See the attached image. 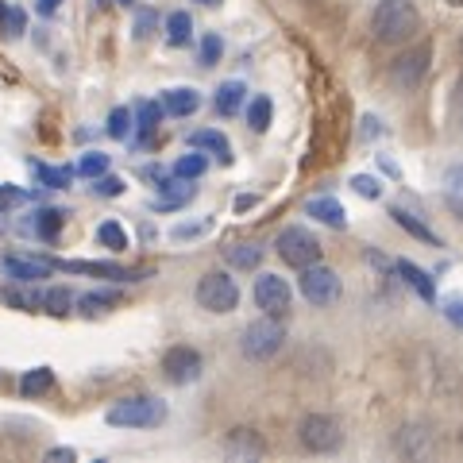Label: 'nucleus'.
Returning a JSON list of instances; mask_svg holds the SVG:
<instances>
[{"label":"nucleus","mask_w":463,"mask_h":463,"mask_svg":"<svg viewBox=\"0 0 463 463\" xmlns=\"http://www.w3.org/2000/svg\"><path fill=\"white\" fill-rule=\"evenodd\" d=\"M286 344V328H282V317H263V321H251L240 336V352L263 364V359H274Z\"/></svg>","instance_id":"obj_3"},{"label":"nucleus","mask_w":463,"mask_h":463,"mask_svg":"<svg viewBox=\"0 0 463 463\" xmlns=\"http://www.w3.org/2000/svg\"><path fill=\"white\" fill-rule=\"evenodd\" d=\"M190 147L213 151L216 158H221V163H232V143H228L224 132H216V128H201V132H194V136H190Z\"/></svg>","instance_id":"obj_20"},{"label":"nucleus","mask_w":463,"mask_h":463,"mask_svg":"<svg viewBox=\"0 0 463 463\" xmlns=\"http://www.w3.org/2000/svg\"><path fill=\"white\" fill-rule=\"evenodd\" d=\"M224 259H228V267H236V270H255L263 263V248H259V243H232Z\"/></svg>","instance_id":"obj_26"},{"label":"nucleus","mask_w":463,"mask_h":463,"mask_svg":"<svg viewBox=\"0 0 463 463\" xmlns=\"http://www.w3.org/2000/svg\"><path fill=\"white\" fill-rule=\"evenodd\" d=\"M54 259H35V255H24V251H8L0 255V274L12 282H39V279H51Z\"/></svg>","instance_id":"obj_11"},{"label":"nucleus","mask_w":463,"mask_h":463,"mask_svg":"<svg viewBox=\"0 0 463 463\" xmlns=\"http://www.w3.org/2000/svg\"><path fill=\"white\" fill-rule=\"evenodd\" d=\"M116 5H124V8H128V5H132V0H116Z\"/></svg>","instance_id":"obj_53"},{"label":"nucleus","mask_w":463,"mask_h":463,"mask_svg":"<svg viewBox=\"0 0 463 463\" xmlns=\"http://www.w3.org/2000/svg\"><path fill=\"white\" fill-rule=\"evenodd\" d=\"M421 32V12L413 0H379L371 12V35L383 47H402Z\"/></svg>","instance_id":"obj_1"},{"label":"nucleus","mask_w":463,"mask_h":463,"mask_svg":"<svg viewBox=\"0 0 463 463\" xmlns=\"http://www.w3.org/2000/svg\"><path fill=\"white\" fill-rule=\"evenodd\" d=\"M298 440H301L306 452L328 456V452H336V448L344 444V425L336 421V417H328V413H309V417H301V425H298Z\"/></svg>","instance_id":"obj_5"},{"label":"nucleus","mask_w":463,"mask_h":463,"mask_svg":"<svg viewBox=\"0 0 463 463\" xmlns=\"http://www.w3.org/2000/svg\"><path fill=\"white\" fill-rule=\"evenodd\" d=\"M97 243L100 248H109V251H128V232H124V224L120 221H100L97 224Z\"/></svg>","instance_id":"obj_28"},{"label":"nucleus","mask_w":463,"mask_h":463,"mask_svg":"<svg viewBox=\"0 0 463 463\" xmlns=\"http://www.w3.org/2000/svg\"><path fill=\"white\" fill-rule=\"evenodd\" d=\"M289 301H294V294H289V282L282 274H259L255 279V306L267 317H286Z\"/></svg>","instance_id":"obj_10"},{"label":"nucleus","mask_w":463,"mask_h":463,"mask_svg":"<svg viewBox=\"0 0 463 463\" xmlns=\"http://www.w3.org/2000/svg\"><path fill=\"white\" fill-rule=\"evenodd\" d=\"M62 224H66V213L62 209H43V213H35V221L27 224V228H32L39 240H54Z\"/></svg>","instance_id":"obj_30"},{"label":"nucleus","mask_w":463,"mask_h":463,"mask_svg":"<svg viewBox=\"0 0 463 463\" xmlns=\"http://www.w3.org/2000/svg\"><path fill=\"white\" fill-rule=\"evenodd\" d=\"M197 5H205V8H216V5H221V0H197Z\"/></svg>","instance_id":"obj_51"},{"label":"nucleus","mask_w":463,"mask_h":463,"mask_svg":"<svg viewBox=\"0 0 463 463\" xmlns=\"http://www.w3.org/2000/svg\"><path fill=\"white\" fill-rule=\"evenodd\" d=\"M444 317H448V325L463 328V301H448V306H444Z\"/></svg>","instance_id":"obj_44"},{"label":"nucleus","mask_w":463,"mask_h":463,"mask_svg":"<svg viewBox=\"0 0 463 463\" xmlns=\"http://www.w3.org/2000/svg\"><path fill=\"white\" fill-rule=\"evenodd\" d=\"M359 136H364V139H379L383 136V120H379V116H364V128H359Z\"/></svg>","instance_id":"obj_42"},{"label":"nucleus","mask_w":463,"mask_h":463,"mask_svg":"<svg viewBox=\"0 0 463 463\" xmlns=\"http://www.w3.org/2000/svg\"><path fill=\"white\" fill-rule=\"evenodd\" d=\"M0 16H5V0H0Z\"/></svg>","instance_id":"obj_54"},{"label":"nucleus","mask_w":463,"mask_h":463,"mask_svg":"<svg viewBox=\"0 0 463 463\" xmlns=\"http://www.w3.org/2000/svg\"><path fill=\"white\" fill-rule=\"evenodd\" d=\"M440 185H444V205L463 221V166H448Z\"/></svg>","instance_id":"obj_25"},{"label":"nucleus","mask_w":463,"mask_h":463,"mask_svg":"<svg viewBox=\"0 0 463 463\" xmlns=\"http://www.w3.org/2000/svg\"><path fill=\"white\" fill-rule=\"evenodd\" d=\"M379 163H383V170L390 174V178H402V170H398V163H394V158H379Z\"/></svg>","instance_id":"obj_48"},{"label":"nucleus","mask_w":463,"mask_h":463,"mask_svg":"<svg viewBox=\"0 0 463 463\" xmlns=\"http://www.w3.org/2000/svg\"><path fill=\"white\" fill-rule=\"evenodd\" d=\"M205 170H209V158L201 155L197 147H194L190 155H182L178 163H174V174H178V178H190V182H197V178H201V174H205Z\"/></svg>","instance_id":"obj_32"},{"label":"nucleus","mask_w":463,"mask_h":463,"mask_svg":"<svg viewBox=\"0 0 463 463\" xmlns=\"http://www.w3.org/2000/svg\"><path fill=\"white\" fill-rule=\"evenodd\" d=\"M274 251H279V259L286 267L294 270H306L313 263H321V243H317V236L309 228L301 224H289L279 232V240H274Z\"/></svg>","instance_id":"obj_4"},{"label":"nucleus","mask_w":463,"mask_h":463,"mask_svg":"<svg viewBox=\"0 0 463 463\" xmlns=\"http://www.w3.org/2000/svg\"><path fill=\"white\" fill-rule=\"evenodd\" d=\"M27 194L16 190V185H0V209H8V205H16V201H24Z\"/></svg>","instance_id":"obj_43"},{"label":"nucleus","mask_w":463,"mask_h":463,"mask_svg":"<svg viewBox=\"0 0 463 463\" xmlns=\"http://www.w3.org/2000/svg\"><path fill=\"white\" fill-rule=\"evenodd\" d=\"M243 100H248V85L243 81H221V90L213 97V109L221 116H236L243 109Z\"/></svg>","instance_id":"obj_19"},{"label":"nucleus","mask_w":463,"mask_h":463,"mask_svg":"<svg viewBox=\"0 0 463 463\" xmlns=\"http://www.w3.org/2000/svg\"><path fill=\"white\" fill-rule=\"evenodd\" d=\"M109 163H112V158L105 155V151H85L81 158H78V174H81V178H100V174H109Z\"/></svg>","instance_id":"obj_34"},{"label":"nucleus","mask_w":463,"mask_h":463,"mask_svg":"<svg viewBox=\"0 0 463 463\" xmlns=\"http://www.w3.org/2000/svg\"><path fill=\"white\" fill-rule=\"evenodd\" d=\"M459 444H463V432H459Z\"/></svg>","instance_id":"obj_56"},{"label":"nucleus","mask_w":463,"mask_h":463,"mask_svg":"<svg viewBox=\"0 0 463 463\" xmlns=\"http://www.w3.org/2000/svg\"><path fill=\"white\" fill-rule=\"evenodd\" d=\"M255 205V197H236V209L243 213V209H251Z\"/></svg>","instance_id":"obj_49"},{"label":"nucleus","mask_w":463,"mask_h":463,"mask_svg":"<svg viewBox=\"0 0 463 463\" xmlns=\"http://www.w3.org/2000/svg\"><path fill=\"white\" fill-rule=\"evenodd\" d=\"M24 27H27V12L24 8H5V16H0V32L5 35H24Z\"/></svg>","instance_id":"obj_38"},{"label":"nucleus","mask_w":463,"mask_h":463,"mask_svg":"<svg viewBox=\"0 0 463 463\" xmlns=\"http://www.w3.org/2000/svg\"><path fill=\"white\" fill-rule=\"evenodd\" d=\"M456 100H459V105H463V78L456 81Z\"/></svg>","instance_id":"obj_50"},{"label":"nucleus","mask_w":463,"mask_h":463,"mask_svg":"<svg viewBox=\"0 0 463 463\" xmlns=\"http://www.w3.org/2000/svg\"><path fill=\"white\" fill-rule=\"evenodd\" d=\"M47 459H74V448H51V452H47Z\"/></svg>","instance_id":"obj_47"},{"label":"nucleus","mask_w":463,"mask_h":463,"mask_svg":"<svg viewBox=\"0 0 463 463\" xmlns=\"http://www.w3.org/2000/svg\"><path fill=\"white\" fill-rule=\"evenodd\" d=\"M190 39H194L190 12H170L166 16V43L170 47H190Z\"/></svg>","instance_id":"obj_27"},{"label":"nucleus","mask_w":463,"mask_h":463,"mask_svg":"<svg viewBox=\"0 0 463 463\" xmlns=\"http://www.w3.org/2000/svg\"><path fill=\"white\" fill-rule=\"evenodd\" d=\"M43 298H47V294H39L35 286L27 289V282H16V286H8V289H5V306H12V309H24V313H35V309H43Z\"/></svg>","instance_id":"obj_23"},{"label":"nucleus","mask_w":463,"mask_h":463,"mask_svg":"<svg viewBox=\"0 0 463 463\" xmlns=\"http://www.w3.org/2000/svg\"><path fill=\"white\" fill-rule=\"evenodd\" d=\"M197 306L209 309V313H232V309L240 306V286H236V279H228L224 270L201 274V282H197Z\"/></svg>","instance_id":"obj_6"},{"label":"nucleus","mask_w":463,"mask_h":463,"mask_svg":"<svg viewBox=\"0 0 463 463\" xmlns=\"http://www.w3.org/2000/svg\"><path fill=\"white\" fill-rule=\"evenodd\" d=\"M221 54H224L221 35H205V39H201V66H216V62H221Z\"/></svg>","instance_id":"obj_40"},{"label":"nucleus","mask_w":463,"mask_h":463,"mask_svg":"<svg viewBox=\"0 0 463 463\" xmlns=\"http://www.w3.org/2000/svg\"><path fill=\"white\" fill-rule=\"evenodd\" d=\"M429 62H432V47H429V43H421V47H410L405 54H398L394 66H390V81H394V90L413 93L417 85L425 81Z\"/></svg>","instance_id":"obj_7"},{"label":"nucleus","mask_w":463,"mask_h":463,"mask_svg":"<svg viewBox=\"0 0 463 463\" xmlns=\"http://www.w3.org/2000/svg\"><path fill=\"white\" fill-rule=\"evenodd\" d=\"M32 174L47 190H70V182H74V170L70 166H47V163H35V158H32Z\"/></svg>","instance_id":"obj_24"},{"label":"nucleus","mask_w":463,"mask_h":463,"mask_svg":"<svg viewBox=\"0 0 463 463\" xmlns=\"http://www.w3.org/2000/svg\"><path fill=\"white\" fill-rule=\"evenodd\" d=\"M459 54H463V35H459Z\"/></svg>","instance_id":"obj_55"},{"label":"nucleus","mask_w":463,"mask_h":463,"mask_svg":"<svg viewBox=\"0 0 463 463\" xmlns=\"http://www.w3.org/2000/svg\"><path fill=\"white\" fill-rule=\"evenodd\" d=\"M155 27H158V16H155V12H139V16H136V39H147Z\"/></svg>","instance_id":"obj_41"},{"label":"nucleus","mask_w":463,"mask_h":463,"mask_svg":"<svg viewBox=\"0 0 463 463\" xmlns=\"http://www.w3.org/2000/svg\"><path fill=\"white\" fill-rule=\"evenodd\" d=\"M394 448L405 459H429L432 452H437V432H432L429 425H405L394 437Z\"/></svg>","instance_id":"obj_13"},{"label":"nucleus","mask_w":463,"mask_h":463,"mask_svg":"<svg viewBox=\"0 0 463 463\" xmlns=\"http://www.w3.org/2000/svg\"><path fill=\"white\" fill-rule=\"evenodd\" d=\"M194 194H197V185H194L190 178H178V174H174V182L166 178L163 185H158V194H155V201H151V209H158V213H174V209L190 205Z\"/></svg>","instance_id":"obj_14"},{"label":"nucleus","mask_w":463,"mask_h":463,"mask_svg":"<svg viewBox=\"0 0 463 463\" xmlns=\"http://www.w3.org/2000/svg\"><path fill=\"white\" fill-rule=\"evenodd\" d=\"M132 128H136V112H128V109H112L109 112V136L112 139H128L132 136Z\"/></svg>","instance_id":"obj_35"},{"label":"nucleus","mask_w":463,"mask_h":463,"mask_svg":"<svg viewBox=\"0 0 463 463\" xmlns=\"http://www.w3.org/2000/svg\"><path fill=\"white\" fill-rule=\"evenodd\" d=\"M78 306H81V313H105V309H112V306H120V294L116 289H90V294H81L78 298Z\"/></svg>","instance_id":"obj_31"},{"label":"nucleus","mask_w":463,"mask_h":463,"mask_svg":"<svg viewBox=\"0 0 463 463\" xmlns=\"http://www.w3.org/2000/svg\"><path fill=\"white\" fill-rule=\"evenodd\" d=\"M209 228V221L205 224H178L174 228V240H190V236H201V232Z\"/></svg>","instance_id":"obj_45"},{"label":"nucleus","mask_w":463,"mask_h":463,"mask_svg":"<svg viewBox=\"0 0 463 463\" xmlns=\"http://www.w3.org/2000/svg\"><path fill=\"white\" fill-rule=\"evenodd\" d=\"M163 371H166V379L178 383V386L197 383L201 379V352H194V347H185V344L170 347L163 355Z\"/></svg>","instance_id":"obj_12"},{"label":"nucleus","mask_w":463,"mask_h":463,"mask_svg":"<svg viewBox=\"0 0 463 463\" xmlns=\"http://www.w3.org/2000/svg\"><path fill=\"white\" fill-rule=\"evenodd\" d=\"M58 5H62V0H35V8L43 12V16H54Z\"/></svg>","instance_id":"obj_46"},{"label":"nucleus","mask_w":463,"mask_h":463,"mask_svg":"<svg viewBox=\"0 0 463 463\" xmlns=\"http://www.w3.org/2000/svg\"><path fill=\"white\" fill-rule=\"evenodd\" d=\"M105 421H109L112 429H155V425L166 421V402L147 398V394H139V398H120V402L109 405Z\"/></svg>","instance_id":"obj_2"},{"label":"nucleus","mask_w":463,"mask_h":463,"mask_svg":"<svg viewBox=\"0 0 463 463\" xmlns=\"http://www.w3.org/2000/svg\"><path fill=\"white\" fill-rule=\"evenodd\" d=\"M70 306H74V294H70V289H62V286L47 289V298H43V309L54 313V317H66Z\"/></svg>","instance_id":"obj_36"},{"label":"nucleus","mask_w":463,"mask_h":463,"mask_svg":"<svg viewBox=\"0 0 463 463\" xmlns=\"http://www.w3.org/2000/svg\"><path fill=\"white\" fill-rule=\"evenodd\" d=\"M444 5H452V8H463V0H444Z\"/></svg>","instance_id":"obj_52"},{"label":"nucleus","mask_w":463,"mask_h":463,"mask_svg":"<svg viewBox=\"0 0 463 463\" xmlns=\"http://www.w3.org/2000/svg\"><path fill=\"white\" fill-rule=\"evenodd\" d=\"M298 289H301V298H306L309 306H332V301L340 298V274L332 267L313 263V267L301 270Z\"/></svg>","instance_id":"obj_8"},{"label":"nucleus","mask_w":463,"mask_h":463,"mask_svg":"<svg viewBox=\"0 0 463 463\" xmlns=\"http://www.w3.org/2000/svg\"><path fill=\"white\" fill-rule=\"evenodd\" d=\"M390 216H394V224L410 232L413 240H421V243H432V248H440V236H437V232H432L425 221H417V216H413L410 209H398V205H394V209H390Z\"/></svg>","instance_id":"obj_22"},{"label":"nucleus","mask_w":463,"mask_h":463,"mask_svg":"<svg viewBox=\"0 0 463 463\" xmlns=\"http://www.w3.org/2000/svg\"><path fill=\"white\" fill-rule=\"evenodd\" d=\"M394 274H402V282L410 286L413 294L425 301V306H432V301H437V282H432V274H429V270H421L417 263H410V259H398V263H394Z\"/></svg>","instance_id":"obj_16"},{"label":"nucleus","mask_w":463,"mask_h":463,"mask_svg":"<svg viewBox=\"0 0 463 463\" xmlns=\"http://www.w3.org/2000/svg\"><path fill=\"white\" fill-rule=\"evenodd\" d=\"M270 116H274L270 97H251V105H248V124H251V132H267V128H270Z\"/></svg>","instance_id":"obj_33"},{"label":"nucleus","mask_w":463,"mask_h":463,"mask_svg":"<svg viewBox=\"0 0 463 463\" xmlns=\"http://www.w3.org/2000/svg\"><path fill=\"white\" fill-rule=\"evenodd\" d=\"M263 452H267V444L255 429H232L224 437V456L228 459H259Z\"/></svg>","instance_id":"obj_15"},{"label":"nucleus","mask_w":463,"mask_h":463,"mask_svg":"<svg viewBox=\"0 0 463 463\" xmlns=\"http://www.w3.org/2000/svg\"><path fill=\"white\" fill-rule=\"evenodd\" d=\"M58 270L66 274H90V279H112V282H143L151 270H139V267H120V263H85V259H54Z\"/></svg>","instance_id":"obj_9"},{"label":"nucleus","mask_w":463,"mask_h":463,"mask_svg":"<svg viewBox=\"0 0 463 463\" xmlns=\"http://www.w3.org/2000/svg\"><path fill=\"white\" fill-rule=\"evenodd\" d=\"M306 213L313 216V221L328 224V228H347V213H344V205L336 197H313L306 205Z\"/></svg>","instance_id":"obj_18"},{"label":"nucleus","mask_w":463,"mask_h":463,"mask_svg":"<svg viewBox=\"0 0 463 463\" xmlns=\"http://www.w3.org/2000/svg\"><path fill=\"white\" fill-rule=\"evenodd\" d=\"M51 386H54V371L51 367H35V371H27L20 379V394L24 398H39V394H47Z\"/></svg>","instance_id":"obj_29"},{"label":"nucleus","mask_w":463,"mask_h":463,"mask_svg":"<svg viewBox=\"0 0 463 463\" xmlns=\"http://www.w3.org/2000/svg\"><path fill=\"white\" fill-rule=\"evenodd\" d=\"M163 109L166 116H194L201 109V93L194 85H178V90H166L163 93Z\"/></svg>","instance_id":"obj_17"},{"label":"nucleus","mask_w":463,"mask_h":463,"mask_svg":"<svg viewBox=\"0 0 463 463\" xmlns=\"http://www.w3.org/2000/svg\"><path fill=\"white\" fill-rule=\"evenodd\" d=\"M163 116H166V109L158 105V100H139V105H136V128H139V143H147V139L158 132V124H163Z\"/></svg>","instance_id":"obj_21"},{"label":"nucleus","mask_w":463,"mask_h":463,"mask_svg":"<svg viewBox=\"0 0 463 463\" xmlns=\"http://www.w3.org/2000/svg\"><path fill=\"white\" fill-rule=\"evenodd\" d=\"M352 190H355L359 197H367V201H379V197H383V182L374 178V174H355V178H352Z\"/></svg>","instance_id":"obj_37"},{"label":"nucleus","mask_w":463,"mask_h":463,"mask_svg":"<svg viewBox=\"0 0 463 463\" xmlns=\"http://www.w3.org/2000/svg\"><path fill=\"white\" fill-rule=\"evenodd\" d=\"M93 194L97 197H120L124 194V178H116V174H100V178H93Z\"/></svg>","instance_id":"obj_39"}]
</instances>
